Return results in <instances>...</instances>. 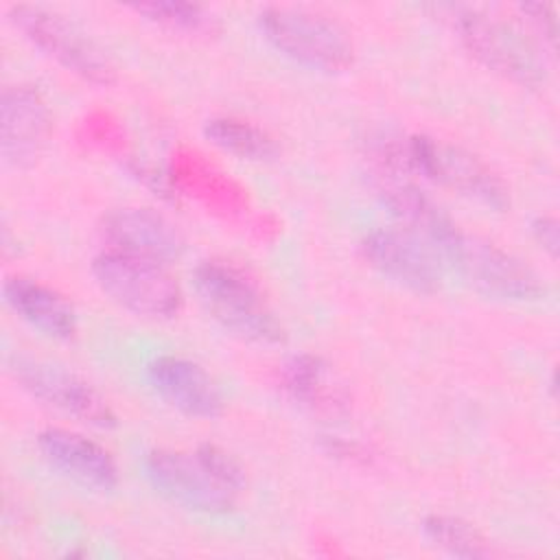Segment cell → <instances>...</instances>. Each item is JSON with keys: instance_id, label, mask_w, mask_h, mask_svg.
I'll return each instance as SVG.
<instances>
[{"instance_id": "obj_22", "label": "cell", "mask_w": 560, "mask_h": 560, "mask_svg": "<svg viewBox=\"0 0 560 560\" xmlns=\"http://www.w3.org/2000/svg\"><path fill=\"white\" fill-rule=\"evenodd\" d=\"M523 15H527V20L536 26V31L549 42L556 44L558 37V18H556V9L551 4H521Z\"/></svg>"}, {"instance_id": "obj_17", "label": "cell", "mask_w": 560, "mask_h": 560, "mask_svg": "<svg viewBox=\"0 0 560 560\" xmlns=\"http://www.w3.org/2000/svg\"><path fill=\"white\" fill-rule=\"evenodd\" d=\"M282 383L287 394L313 409L337 413L346 407V396L328 374L326 363L315 354H295L282 368Z\"/></svg>"}, {"instance_id": "obj_8", "label": "cell", "mask_w": 560, "mask_h": 560, "mask_svg": "<svg viewBox=\"0 0 560 560\" xmlns=\"http://www.w3.org/2000/svg\"><path fill=\"white\" fill-rule=\"evenodd\" d=\"M142 466L149 483L184 510L221 516L236 508V492L214 479L195 453L155 448Z\"/></svg>"}, {"instance_id": "obj_13", "label": "cell", "mask_w": 560, "mask_h": 560, "mask_svg": "<svg viewBox=\"0 0 560 560\" xmlns=\"http://www.w3.org/2000/svg\"><path fill=\"white\" fill-rule=\"evenodd\" d=\"M147 378L162 400L190 418H217L223 398L210 374L195 361L160 354L147 365Z\"/></svg>"}, {"instance_id": "obj_12", "label": "cell", "mask_w": 560, "mask_h": 560, "mask_svg": "<svg viewBox=\"0 0 560 560\" xmlns=\"http://www.w3.org/2000/svg\"><path fill=\"white\" fill-rule=\"evenodd\" d=\"M112 249L168 265L184 254L179 230L160 212L149 208H116L101 225Z\"/></svg>"}, {"instance_id": "obj_2", "label": "cell", "mask_w": 560, "mask_h": 560, "mask_svg": "<svg viewBox=\"0 0 560 560\" xmlns=\"http://www.w3.org/2000/svg\"><path fill=\"white\" fill-rule=\"evenodd\" d=\"M192 284L208 313L232 335L252 343H280L284 330L267 306L256 282L225 260H201Z\"/></svg>"}, {"instance_id": "obj_5", "label": "cell", "mask_w": 560, "mask_h": 560, "mask_svg": "<svg viewBox=\"0 0 560 560\" xmlns=\"http://www.w3.org/2000/svg\"><path fill=\"white\" fill-rule=\"evenodd\" d=\"M457 276L481 295L508 302H529L545 293L540 278L514 254L462 230L440 249Z\"/></svg>"}, {"instance_id": "obj_7", "label": "cell", "mask_w": 560, "mask_h": 560, "mask_svg": "<svg viewBox=\"0 0 560 560\" xmlns=\"http://www.w3.org/2000/svg\"><path fill=\"white\" fill-rule=\"evenodd\" d=\"M11 22L46 55L81 79L109 85L116 77L114 63L105 50L68 15L39 4H13Z\"/></svg>"}, {"instance_id": "obj_11", "label": "cell", "mask_w": 560, "mask_h": 560, "mask_svg": "<svg viewBox=\"0 0 560 560\" xmlns=\"http://www.w3.org/2000/svg\"><path fill=\"white\" fill-rule=\"evenodd\" d=\"M50 133V109L31 85L4 88L0 98V151L13 166H28Z\"/></svg>"}, {"instance_id": "obj_16", "label": "cell", "mask_w": 560, "mask_h": 560, "mask_svg": "<svg viewBox=\"0 0 560 560\" xmlns=\"http://www.w3.org/2000/svg\"><path fill=\"white\" fill-rule=\"evenodd\" d=\"M378 192L405 230L427 241L438 254L459 232L457 223L444 212V208L409 182H385Z\"/></svg>"}, {"instance_id": "obj_23", "label": "cell", "mask_w": 560, "mask_h": 560, "mask_svg": "<svg viewBox=\"0 0 560 560\" xmlns=\"http://www.w3.org/2000/svg\"><path fill=\"white\" fill-rule=\"evenodd\" d=\"M532 236L534 241L549 254L556 256L558 254V241H560V230H558V221L553 217H536L532 221Z\"/></svg>"}, {"instance_id": "obj_6", "label": "cell", "mask_w": 560, "mask_h": 560, "mask_svg": "<svg viewBox=\"0 0 560 560\" xmlns=\"http://www.w3.org/2000/svg\"><path fill=\"white\" fill-rule=\"evenodd\" d=\"M92 276L103 293L136 315L166 319L182 308V289L166 265L107 249L92 260Z\"/></svg>"}, {"instance_id": "obj_18", "label": "cell", "mask_w": 560, "mask_h": 560, "mask_svg": "<svg viewBox=\"0 0 560 560\" xmlns=\"http://www.w3.org/2000/svg\"><path fill=\"white\" fill-rule=\"evenodd\" d=\"M203 133L214 147L243 160L262 162V160H271L278 153L276 140L267 131L241 118H232V116L210 118L203 125Z\"/></svg>"}, {"instance_id": "obj_15", "label": "cell", "mask_w": 560, "mask_h": 560, "mask_svg": "<svg viewBox=\"0 0 560 560\" xmlns=\"http://www.w3.org/2000/svg\"><path fill=\"white\" fill-rule=\"evenodd\" d=\"M11 311L50 339H72L77 332V313L72 304L55 289L24 276L9 278L2 287Z\"/></svg>"}, {"instance_id": "obj_3", "label": "cell", "mask_w": 560, "mask_h": 560, "mask_svg": "<svg viewBox=\"0 0 560 560\" xmlns=\"http://www.w3.org/2000/svg\"><path fill=\"white\" fill-rule=\"evenodd\" d=\"M448 13L462 44L486 68L527 88H538L547 81L542 50L525 31L470 7H448Z\"/></svg>"}, {"instance_id": "obj_20", "label": "cell", "mask_w": 560, "mask_h": 560, "mask_svg": "<svg viewBox=\"0 0 560 560\" xmlns=\"http://www.w3.org/2000/svg\"><path fill=\"white\" fill-rule=\"evenodd\" d=\"M133 11L142 13L147 20L158 22L171 31L182 33H212L217 26V18L201 4L195 2H177V0H158V2H140L133 4Z\"/></svg>"}, {"instance_id": "obj_4", "label": "cell", "mask_w": 560, "mask_h": 560, "mask_svg": "<svg viewBox=\"0 0 560 560\" xmlns=\"http://www.w3.org/2000/svg\"><path fill=\"white\" fill-rule=\"evenodd\" d=\"M265 37L287 57L324 72L352 66L354 46L332 18L302 7H265L258 15Z\"/></svg>"}, {"instance_id": "obj_10", "label": "cell", "mask_w": 560, "mask_h": 560, "mask_svg": "<svg viewBox=\"0 0 560 560\" xmlns=\"http://www.w3.org/2000/svg\"><path fill=\"white\" fill-rule=\"evenodd\" d=\"M365 260L389 280L416 293H435L442 287L440 254L420 236L400 228H378L361 243Z\"/></svg>"}, {"instance_id": "obj_1", "label": "cell", "mask_w": 560, "mask_h": 560, "mask_svg": "<svg viewBox=\"0 0 560 560\" xmlns=\"http://www.w3.org/2000/svg\"><path fill=\"white\" fill-rule=\"evenodd\" d=\"M398 171L418 173L490 210L510 206L505 182L475 153L429 136H409L394 142L385 158Z\"/></svg>"}, {"instance_id": "obj_19", "label": "cell", "mask_w": 560, "mask_h": 560, "mask_svg": "<svg viewBox=\"0 0 560 560\" xmlns=\"http://www.w3.org/2000/svg\"><path fill=\"white\" fill-rule=\"evenodd\" d=\"M424 538L457 556V558H486L490 556V545L486 536L468 521L451 514H429L422 521Z\"/></svg>"}, {"instance_id": "obj_21", "label": "cell", "mask_w": 560, "mask_h": 560, "mask_svg": "<svg viewBox=\"0 0 560 560\" xmlns=\"http://www.w3.org/2000/svg\"><path fill=\"white\" fill-rule=\"evenodd\" d=\"M195 455L214 479H219L225 488L234 490L236 494L241 492V488L245 486V470L234 455H230L225 448L217 444H201L195 448Z\"/></svg>"}, {"instance_id": "obj_14", "label": "cell", "mask_w": 560, "mask_h": 560, "mask_svg": "<svg viewBox=\"0 0 560 560\" xmlns=\"http://www.w3.org/2000/svg\"><path fill=\"white\" fill-rule=\"evenodd\" d=\"M37 446L52 468L83 488L109 492L118 483V468L109 451L81 433L50 427L37 435Z\"/></svg>"}, {"instance_id": "obj_9", "label": "cell", "mask_w": 560, "mask_h": 560, "mask_svg": "<svg viewBox=\"0 0 560 560\" xmlns=\"http://www.w3.org/2000/svg\"><path fill=\"white\" fill-rule=\"evenodd\" d=\"M9 370L33 398L46 402L48 407H55L66 416L92 427L109 429L116 424V413L107 400L88 381L68 372L66 368L15 354L9 361Z\"/></svg>"}]
</instances>
